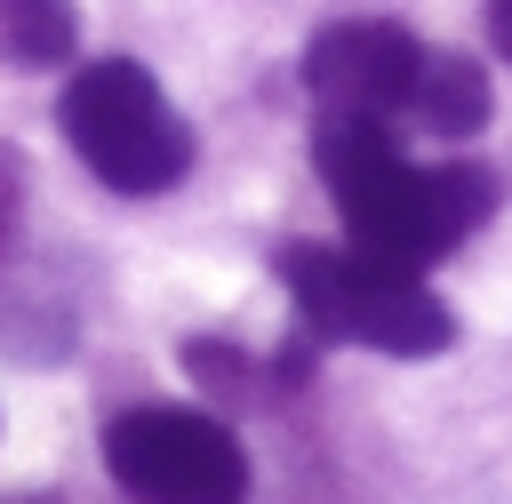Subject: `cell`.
Masks as SVG:
<instances>
[{
	"instance_id": "cell-1",
	"label": "cell",
	"mask_w": 512,
	"mask_h": 504,
	"mask_svg": "<svg viewBox=\"0 0 512 504\" xmlns=\"http://www.w3.org/2000/svg\"><path fill=\"white\" fill-rule=\"evenodd\" d=\"M312 160L336 192V216H344L352 248L384 256L400 272H432L496 208V176H480L472 160H416L376 120H320Z\"/></svg>"
},
{
	"instance_id": "cell-2",
	"label": "cell",
	"mask_w": 512,
	"mask_h": 504,
	"mask_svg": "<svg viewBox=\"0 0 512 504\" xmlns=\"http://www.w3.org/2000/svg\"><path fill=\"white\" fill-rule=\"evenodd\" d=\"M280 288L320 344H360L384 360H432L456 344V312L424 288V272H400L360 248L296 240V248H280Z\"/></svg>"
},
{
	"instance_id": "cell-3",
	"label": "cell",
	"mask_w": 512,
	"mask_h": 504,
	"mask_svg": "<svg viewBox=\"0 0 512 504\" xmlns=\"http://www.w3.org/2000/svg\"><path fill=\"white\" fill-rule=\"evenodd\" d=\"M56 128L64 144L80 152V168L104 184V192H128V200H152L168 184H184L192 168V128L184 112L168 104V88L128 64V56H96L64 80V104H56Z\"/></svg>"
},
{
	"instance_id": "cell-4",
	"label": "cell",
	"mask_w": 512,
	"mask_h": 504,
	"mask_svg": "<svg viewBox=\"0 0 512 504\" xmlns=\"http://www.w3.org/2000/svg\"><path fill=\"white\" fill-rule=\"evenodd\" d=\"M104 472L136 504H248V448L224 416L136 400L104 424Z\"/></svg>"
},
{
	"instance_id": "cell-5",
	"label": "cell",
	"mask_w": 512,
	"mask_h": 504,
	"mask_svg": "<svg viewBox=\"0 0 512 504\" xmlns=\"http://www.w3.org/2000/svg\"><path fill=\"white\" fill-rule=\"evenodd\" d=\"M432 48L392 24V16H344L304 48V88L320 104V120H376V128H408L416 88H424Z\"/></svg>"
},
{
	"instance_id": "cell-6",
	"label": "cell",
	"mask_w": 512,
	"mask_h": 504,
	"mask_svg": "<svg viewBox=\"0 0 512 504\" xmlns=\"http://www.w3.org/2000/svg\"><path fill=\"white\" fill-rule=\"evenodd\" d=\"M72 40H80L72 0H0V56H8V64L48 72V64L72 56Z\"/></svg>"
},
{
	"instance_id": "cell-7",
	"label": "cell",
	"mask_w": 512,
	"mask_h": 504,
	"mask_svg": "<svg viewBox=\"0 0 512 504\" xmlns=\"http://www.w3.org/2000/svg\"><path fill=\"white\" fill-rule=\"evenodd\" d=\"M16 200H24V176H16V160L0 152V248H8V232H16Z\"/></svg>"
},
{
	"instance_id": "cell-8",
	"label": "cell",
	"mask_w": 512,
	"mask_h": 504,
	"mask_svg": "<svg viewBox=\"0 0 512 504\" xmlns=\"http://www.w3.org/2000/svg\"><path fill=\"white\" fill-rule=\"evenodd\" d=\"M488 40H496V56L512 64V0H488Z\"/></svg>"
}]
</instances>
